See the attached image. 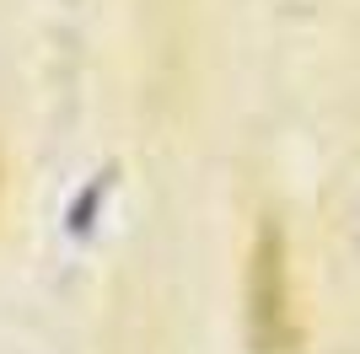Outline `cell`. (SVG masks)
<instances>
[{
  "instance_id": "obj_2",
  "label": "cell",
  "mask_w": 360,
  "mask_h": 354,
  "mask_svg": "<svg viewBox=\"0 0 360 354\" xmlns=\"http://www.w3.org/2000/svg\"><path fill=\"white\" fill-rule=\"evenodd\" d=\"M0 183H6V166H0Z\"/></svg>"
},
{
  "instance_id": "obj_1",
  "label": "cell",
  "mask_w": 360,
  "mask_h": 354,
  "mask_svg": "<svg viewBox=\"0 0 360 354\" xmlns=\"http://www.w3.org/2000/svg\"><path fill=\"white\" fill-rule=\"evenodd\" d=\"M248 343L253 354H296L301 349V317H296V284H290V247L274 221H258L248 247Z\"/></svg>"
}]
</instances>
